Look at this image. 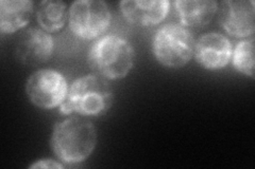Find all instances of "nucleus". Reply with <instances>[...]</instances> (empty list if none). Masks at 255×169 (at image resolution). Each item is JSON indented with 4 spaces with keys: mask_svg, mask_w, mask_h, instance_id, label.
Here are the masks:
<instances>
[{
    "mask_svg": "<svg viewBox=\"0 0 255 169\" xmlns=\"http://www.w3.org/2000/svg\"><path fill=\"white\" fill-rule=\"evenodd\" d=\"M97 144V131L92 122L79 116L57 123L51 136L52 150L63 163L78 165L89 158Z\"/></svg>",
    "mask_w": 255,
    "mask_h": 169,
    "instance_id": "1",
    "label": "nucleus"
},
{
    "mask_svg": "<svg viewBox=\"0 0 255 169\" xmlns=\"http://www.w3.org/2000/svg\"><path fill=\"white\" fill-rule=\"evenodd\" d=\"M113 101V89L108 79L94 73L80 77L71 84L60 111L63 114L77 112L84 116H97L105 114Z\"/></svg>",
    "mask_w": 255,
    "mask_h": 169,
    "instance_id": "2",
    "label": "nucleus"
},
{
    "mask_svg": "<svg viewBox=\"0 0 255 169\" xmlns=\"http://www.w3.org/2000/svg\"><path fill=\"white\" fill-rule=\"evenodd\" d=\"M134 63L131 44L116 35H107L96 42L89 53L91 69L107 79H119L128 75Z\"/></svg>",
    "mask_w": 255,
    "mask_h": 169,
    "instance_id": "3",
    "label": "nucleus"
},
{
    "mask_svg": "<svg viewBox=\"0 0 255 169\" xmlns=\"http://www.w3.org/2000/svg\"><path fill=\"white\" fill-rule=\"evenodd\" d=\"M195 46V38L189 30L177 23H168L156 32L153 52L162 65L181 68L193 57Z\"/></svg>",
    "mask_w": 255,
    "mask_h": 169,
    "instance_id": "4",
    "label": "nucleus"
},
{
    "mask_svg": "<svg viewBox=\"0 0 255 169\" xmlns=\"http://www.w3.org/2000/svg\"><path fill=\"white\" fill-rule=\"evenodd\" d=\"M68 19L75 35L93 39L108 29L111 13L108 4L101 0H79L71 3Z\"/></svg>",
    "mask_w": 255,
    "mask_h": 169,
    "instance_id": "5",
    "label": "nucleus"
},
{
    "mask_svg": "<svg viewBox=\"0 0 255 169\" xmlns=\"http://www.w3.org/2000/svg\"><path fill=\"white\" fill-rule=\"evenodd\" d=\"M68 85L60 72L51 69L37 70L27 80L26 92L30 102L42 109L61 106L68 94Z\"/></svg>",
    "mask_w": 255,
    "mask_h": 169,
    "instance_id": "6",
    "label": "nucleus"
},
{
    "mask_svg": "<svg viewBox=\"0 0 255 169\" xmlns=\"http://www.w3.org/2000/svg\"><path fill=\"white\" fill-rule=\"evenodd\" d=\"M54 40L48 32L31 28L22 32L15 45V55L23 65L38 67L50 59Z\"/></svg>",
    "mask_w": 255,
    "mask_h": 169,
    "instance_id": "7",
    "label": "nucleus"
},
{
    "mask_svg": "<svg viewBox=\"0 0 255 169\" xmlns=\"http://www.w3.org/2000/svg\"><path fill=\"white\" fill-rule=\"evenodd\" d=\"M219 22L235 37L252 36L255 30V3L253 0H227L221 3Z\"/></svg>",
    "mask_w": 255,
    "mask_h": 169,
    "instance_id": "8",
    "label": "nucleus"
},
{
    "mask_svg": "<svg viewBox=\"0 0 255 169\" xmlns=\"http://www.w3.org/2000/svg\"><path fill=\"white\" fill-rule=\"evenodd\" d=\"M232 44L225 35L217 32L204 34L195 46L197 61L209 70L225 68L232 57Z\"/></svg>",
    "mask_w": 255,
    "mask_h": 169,
    "instance_id": "9",
    "label": "nucleus"
},
{
    "mask_svg": "<svg viewBox=\"0 0 255 169\" xmlns=\"http://www.w3.org/2000/svg\"><path fill=\"white\" fill-rule=\"evenodd\" d=\"M122 13L128 21L134 25L150 26L163 21L168 14L167 0H125L119 3Z\"/></svg>",
    "mask_w": 255,
    "mask_h": 169,
    "instance_id": "10",
    "label": "nucleus"
},
{
    "mask_svg": "<svg viewBox=\"0 0 255 169\" xmlns=\"http://www.w3.org/2000/svg\"><path fill=\"white\" fill-rule=\"evenodd\" d=\"M33 14V2L29 0H1L0 1V30L14 33L27 26Z\"/></svg>",
    "mask_w": 255,
    "mask_h": 169,
    "instance_id": "11",
    "label": "nucleus"
},
{
    "mask_svg": "<svg viewBox=\"0 0 255 169\" xmlns=\"http://www.w3.org/2000/svg\"><path fill=\"white\" fill-rule=\"evenodd\" d=\"M183 25L188 27H204L218 11L215 0H178L174 2Z\"/></svg>",
    "mask_w": 255,
    "mask_h": 169,
    "instance_id": "12",
    "label": "nucleus"
},
{
    "mask_svg": "<svg viewBox=\"0 0 255 169\" xmlns=\"http://www.w3.org/2000/svg\"><path fill=\"white\" fill-rule=\"evenodd\" d=\"M68 15L67 4L57 0H46L39 2L36 12L39 26L46 32H57L61 30L65 26Z\"/></svg>",
    "mask_w": 255,
    "mask_h": 169,
    "instance_id": "13",
    "label": "nucleus"
},
{
    "mask_svg": "<svg viewBox=\"0 0 255 169\" xmlns=\"http://www.w3.org/2000/svg\"><path fill=\"white\" fill-rule=\"evenodd\" d=\"M233 65L245 75L254 78V38L239 42L232 53Z\"/></svg>",
    "mask_w": 255,
    "mask_h": 169,
    "instance_id": "14",
    "label": "nucleus"
},
{
    "mask_svg": "<svg viewBox=\"0 0 255 169\" xmlns=\"http://www.w3.org/2000/svg\"><path fill=\"white\" fill-rule=\"evenodd\" d=\"M64 166L57 162L54 160H49V159H44V160H39L37 162L33 163L32 165H30L29 168H63Z\"/></svg>",
    "mask_w": 255,
    "mask_h": 169,
    "instance_id": "15",
    "label": "nucleus"
}]
</instances>
